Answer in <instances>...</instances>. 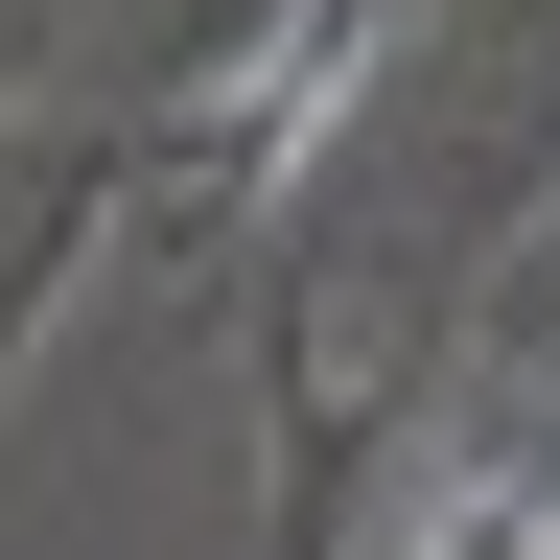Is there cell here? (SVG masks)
Wrapping results in <instances>:
<instances>
[{
  "label": "cell",
  "mask_w": 560,
  "mask_h": 560,
  "mask_svg": "<svg viewBox=\"0 0 560 560\" xmlns=\"http://www.w3.org/2000/svg\"><path fill=\"white\" fill-rule=\"evenodd\" d=\"M397 560H560V397L537 374H490L420 420V467H397Z\"/></svg>",
  "instance_id": "6da1fadb"
},
{
  "label": "cell",
  "mask_w": 560,
  "mask_h": 560,
  "mask_svg": "<svg viewBox=\"0 0 560 560\" xmlns=\"http://www.w3.org/2000/svg\"><path fill=\"white\" fill-rule=\"evenodd\" d=\"M374 70H397V0H280V24L234 47V94H210V117H234V164H257V187H304L327 140L374 117Z\"/></svg>",
  "instance_id": "7a4b0ae2"
}]
</instances>
